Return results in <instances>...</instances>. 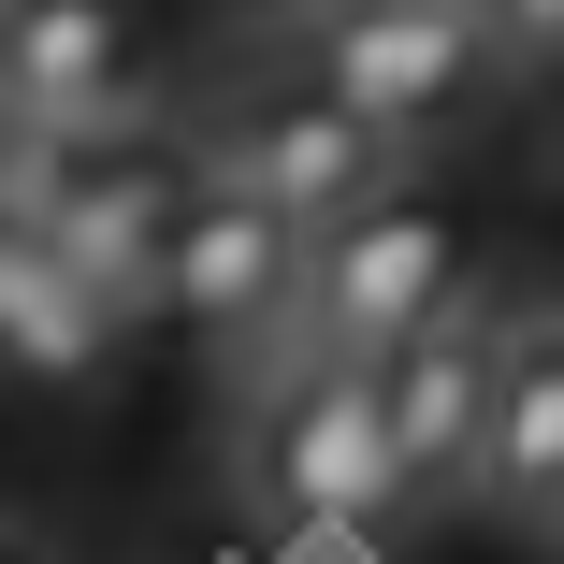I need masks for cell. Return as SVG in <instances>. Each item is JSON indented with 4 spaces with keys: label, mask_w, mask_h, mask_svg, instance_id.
Returning <instances> with one entry per match:
<instances>
[{
    "label": "cell",
    "mask_w": 564,
    "mask_h": 564,
    "mask_svg": "<svg viewBox=\"0 0 564 564\" xmlns=\"http://www.w3.org/2000/svg\"><path fill=\"white\" fill-rule=\"evenodd\" d=\"M15 203H30L131 318H160V247H174V203H188L174 160H145L131 131H44V174H30Z\"/></svg>",
    "instance_id": "cell-4"
},
{
    "label": "cell",
    "mask_w": 564,
    "mask_h": 564,
    "mask_svg": "<svg viewBox=\"0 0 564 564\" xmlns=\"http://www.w3.org/2000/svg\"><path fill=\"white\" fill-rule=\"evenodd\" d=\"M145 15L131 0H0V117L30 131H131Z\"/></svg>",
    "instance_id": "cell-7"
},
{
    "label": "cell",
    "mask_w": 564,
    "mask_h": 564,
    "mask_svg": "<svg viewBox=\"0 0 564 564\" xmlns=\"http://www.w3.org/2000/svg\"><path fill=\"white\" fill-rule=\"evenodd\" d=\"M564 492V318L507 333V377H492V448H478V507L550 521Z\"/></svg>",
    "instance_id": "cell-10"
},
{
    "label": "cell",
    "mask_w": 564,
    "mask_h": 564,
    "mask_svg": "<svg viewBox=\"0 0 564 564\" xmlns=\"http://www.w3.org/2000/svg\"><path fill=\"white\" fill-rule=\"evenodd\" d=\"M0 564H30V550H15V535H0Z\"/></svg>",
    "instance_id": "cell-13"
},
{
    "label": "cell",
    "mask_w": 564,
    "mask_h": 564,
    "mask_svg": "<svg viewBox=\"0 0 564 564\" xmlns=\"http://www.w3.org/2000/svg\"><path fill=\"white\" fill-rule=\"evenodd\" d=\"M535 535H550V550H564V492H550V521H535Z\"/></svg>",
    "instance_id": "cell-12"
},
{
    "label": "cell",
    "mask_w": 564,
    "mask_h": 564,
    "mask_svg": "<svg viewBox=\"0 0 564 564\" xmlns=\"http://www.w3.org/2000/svg\"><path fill=\"white\" fill-rule=\"evenodd\" d=\"M492 377H507V333H492L478 304H448L434 333H405V348L377 362V391H391V448H405V507L478 492V448H492Z\"/></svg>",
    "instance_id": "cell-8"
},
{
    "label": "cell",
    "mask_w": 564,
    "mask_h": 564,
    "mask_svg": "<svg viewBox=\"0 0 564 564\" xmlns=\"http://www.w3.org/2000/svg\"><path fill=\"white\" fill-rule=\"evenodd\" d=\"M247 492H261V521H290V535H362V521H391V507H405V448H391L377 362L318 348L304 377H275L261 420H247Z\"/></svg>",
    "instance_id": "cell-1"
},
{
    "label": "cell",
    "mask_w": 564,
    "mask_h": 564,
    "mask_svg": "<svg viewBox=\"0 0 564 564\" xmlns=\"http://www.w3.org/2000/svg\"><path fill=\"white\" fill-rule=\"evenodd\" d=\"M507 58H564V0H478Z\"/></svg>",
    "instance_id": "cell-11"
},
{
    "label": "cell",
    "mask_w": 564,
    "mask_h": 564,
    "mask_svg": "<svg viewBox=\"0 0 564 564\" xmlns=\"http://www.w3.org/2000/svg\"><path fill=\"white\" fill-rule=\"evenodd\" d=\"M117 348H131V304L101 290L30 203H0V377H30V391H87Z\"/></svg>",
    "instance_id": "cell-9"
},
{
    "label": "cell",
    "mask_w": 564,
    "mask_h": 564,
    "mask_svg": "<svg viewBox=\"0 0 564 564\" xmlns=\"http://www.w3.org/2000/svg\"><path fill=\"white\" fill-rule=\"evenodd\" d=\"M391 160H405V145L362 117V101H333L318 73H304V87L232 101V117L203 131V174H232V188L290 203L304 232H318V217H348V203H377V188H391Z\"/></svg>",
    "instance_id": "cell-5"
},
{
    "label": "cell",
    "mask_w": 564,
    "mask_h": 564,
    "mask_svg": "<svg viewBox=\"0 0 564 564\" xmlns=\"http://www.w3.org/2000/svg\"><path fill=\"white\" fill-rule=\"evenodd\" d=\"M492 15L478 0H318V30H304V73L333 101H362V117L391 145L420 131H464L478 101H492Z\"/></svg>",
    "instance_id": "cell-3"
},
{
    "label": "cell",
    "mask_w": 564,
    "mask_h": 564,
    "mask_svg": "<svg viewBox=\"0 0 564 564\" xmlns=\"http://www.w3.org/2000/svg\"><path fill=\"white\" fill-rule=\"evenodd\" d=\"M464 304V217L420 203V188H377L348 217H318L304 232V333L348 362H391L405 333H434Z\"/></svg>",
    "instance_id": "cell-2"
},
{
    "label": "cell",
    "mask_w": 564,
    "mask_h": 564,
    "mask_svg": "<svg viewBox=\"0 0 564 564\" xmlns=\"http://www.w3.org/2000/svg\"><path fill=\"white\" fill-rule=\"evenodd\" d=\"M160 304L188 333H217V348L261 333V318H290L304 304V217L261 203V188H232V174H188L174 247H160Z\"/></svg>",
    "instance_id": "cell-6"
}]
</instances>
